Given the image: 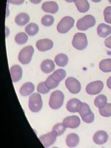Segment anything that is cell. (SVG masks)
Returning <instances> with one entry per match:
<instances>
[{
    "label": "cell",
    "instance_id": "obj_9",
    "mask_svg": "<svg viewBox=\"0 0 111 148\" xmlns=\"http://www.w3.org/2000/svg\"><path fill=\"white\" fill-rule=\"evenodd\" d=\"M104 88V83L102 81L98 80L90 83L86 87V91L90 95H98Z\"/></svg>",
    "mask_w": 111,
    "mask_h": 148
},
{
    "label": "cell",
    "instance_id": "obj_21",
    "mask_svg": "<svg viewBox=\"0 0 111 148\" xmlns=\"http://www.w3.org/2000/svg\"><path fill=\"white\" fill-rule=\"evenodd\" d=\"M30 21L29 15H28L27 13L21 12L16 17L15 22L16 24L19 26H24L28 24V22Z\"/></svg>",
    "mask_w": 111,
    "mask_h": 148
},
{
    "label": "cell",
    "instance_id": "obj_5",
    "mask_svg": "<svg viewBox=\"0 0 111 148\" xmlns=\"http://www.w3.org/2000/svg\"><path fill=\"white\" fill-rule=\"evenodd\" d=\"M96 24L95 18L91 15H86L80 18L77 23V28L80 30L85 31Z\"/></svg>",
    "mask_w": 111,
    "mask_h": 148
},
{
    "label": "cell",
    "instance_id": "obj_2",
    "mask_svg": "<svg viewBox=\"0 0 111 148\" xmlns=\"http://www.w3.org/2000/svg\"><path fill=\"white\" fill-rule=\"evenodd\" d=\"M78 112L80 115L83 122L85 123H91L94 121L95 115L91 112L90 106L86 103L81 102L78 109Z\"/></svg>",
    "mask_w": 111,
    "mask_h": 148
},
{
    "label": "cell",
    "instance_id": "obj_31",
    "mask_svg": "<svg viewBox=\"0 0 111 148\" xmlns=\"http://www.w3.org/2000/svg\"><path fill=\"white\" fill-rule=\"evenodd\" d=\"M45 82V84H46V86H47L49 90H52V89L55 88H56L59 84V83L56 81L52 77L51 75H49Z\"/></svg>",
    "mask_w": 111,
    "mask_h": 148
},
{
    "label": "cell",
    "instance_id": "obj_38",
    "mask_svg": "<svg viewBox=\"0 0 111 148\" xmlns=\"http://www.w3.org/2000/svg\"><path fill=\"white\" fill-rule=\"evenodd\" d=\"M41 1H42V0H30V1L32 3H33V4H38V3H40Z\"/></svg>",
    "mask_w": 111,
    "mask_h": 148
},
{
    "label": "cell",
    "instance_id": "obj_1",
    "mask_svg": "<svg viewBox=\"0 0 111 148\" xmlns=\"http://www.w3.org/2000/svg\"><path fill=\"white\" fill-rule=\"evenodd\" d=\"M64 101V95L63 92L59 90H56L53 92L50 96L49 101V107L54 110L61 108Z\"/></svg>",
    "mask_w": 111,
    "mask_h": 148
},
{
    "label": "cell",
    "instance_id": "obj_18",
    "mask_svg": "<svg viewBox=\"0 0 111 148\" xmlns=\"http://www.w3.org/2000/svg\"><path fill=\"white\" fill-rule=\"evenodd\" d=\"M35 90V86L31 82H27L23 85L19 91L21 95L23 96H27L31 95Z\"/></svg>",
    "mask_w": 111,
    "mask_h": 148
},
{
    "label": "cell",
    "instance_id": "obj_15",
    "mask_svg": "<svg viewBox=\"0 0 111 148\" xmlns=\"http://www.w3.org/2000/svg\"><path fill=\"white\" fill-rule=\"evenodd\" d=\"M43 11L51 14H56L59 10L58 4L54 1H46L42 4Z\"/></svg>",
    "mask_w": 111,
    "mask_h": 148
},
{
    "label": "cell",
    "instance_id": "obj_32",
    "mask_svg": "<svg viewBox=\"0 0 111 148\" xmlns=\"http://www.w3.org/2000/svg\"><path fill=\"white\" fill-rule=\"evenodd\" d=\"M54 18L53 16L45 15L41 18V24L46 27H49L54 24Z\"/></svg>",
    "mask_w": 111,
    "mask_h": 148
},
{
    "label": "cell",
    "instance_id": "obj_25",
    "mask_svg": "<svg viewBox=\"0 0 111 148\" xmlns=\"http://www.w3.org/2000/svg\"><path fill=\"white\" fill-rule=\"evenodd\" d=\"M108 99L104 95H99L96 97L95 99V105L96 108L99 109L103 108V107L107 104Z\"/></svg>",
    "mask_w": 111,
    "mask_h": 148
},
{
    "label": "cell",
    "instance_id": "obj_36",
    "mask_svg": "<svg viewBox=\"0 0 111 148\" xmlns=\"http://www.w3.org/2000/svg\"><path fill=\"white\" fill-rule=\"evenodd\" d=\"M104 45L107 48L111 49V36L105 40Z\"/></svg>",
    "mask_w": 111,
    "mask_h": 148
},
{
    "label": "cell",
    "instance_id": "obj_39",
    "mask_svg": "<svg viewBox=\"0 0 111 148\" xmlns=\"http://www.w3.org/2000/svg\"><path fill=\"white\" fill-rule=\"evenodd\" d=\"M65 1L68 3H73V2H75L76 0H65Z\"/></svg>",
    "mask_w": 111,
    "mask_h": 148
},
{
    "label": "cell",
    "instance_id": "obj_40",
    "mask_svg": "<svg viewBox=\"0 0 111 148\" xmlns=\"http://www.w3.org/2000/svg\"><path fill=\"white\" fill-rule=\"evenodd\" d=\"M91 1L94 3H99V2L101 1L102 0H91Z\"/></svg>",
    "mask_w": 111,
    "mask_h": 148
},
{
    "label": "cell",
    "instance_id": "obj_17",
    "mask_svg": "<svg viewBox=\"0 0 111 148\" xmlns=\"http://www.w3.org/2000/svg\"><path fill=\"white\" fill-rule=\"evenodd\" d=\"M97 34L101 38H106L111 34V27L105 24H100L97 27Z\"/></svg>",
    "mask_w": 111,
    "mask_h": 148
},
{
    "label": "cell",
    "instance_id": "obj_13",
    "mask_svg": "<svg viewBox=\"0 0 111 148\" xmlns=\"http://www.w3.org/2000/svg\"><path fill=\"white\" fill-rule=\"evenodd\" d=\"M92 140L96 145H103L108 141V135L105 131L99 130L95 133Z\"/></svg>",
    "mask_w": 111,
    "mask_h": 148
},
{
    "label": "cell",
    "instance_id": "obj_27",
    "mask_svg": "<svg viewBox=\"0 0 111 148\" xmlns=\"http://www.w3.org/2000/svg\"><path fill=\"white\" fill-rule=\"evenodd\" d=\"M51 75L56 81L60 83V82L66 77V72L62 69H59L54 72V73Z\"/></svg>",
    "mask_w": 111,
    "mask_h": 148
},
{
    "label": "cell",
    "instance_id": "obj_8",
    "mask_svg": "<svg viewBox=\"0 0 111 148\" xmlns=\"http://www.w3.org/2000/svg\"><path fill=\"white\" fill-rule=\"evenodd\" d=\"M65 84H66V86L67 87L69 91L72 94H78L81 90L80 83L75 78H67L66 82H65Z\"/></svg>",
    "mask_w": 111,
    "mask_h": 148
},
{
    "label": "cell",
    "instance_id": "obj_11",
    "mask_svg": "<svg viewBox=\"0 0 111 148\" xmlns=\"http://www.w3.org/2000/svg\"><path fill=\"white\" fill-rule=\"evenodd\" d=\"M62 123L66 128H77L80 125V119L77 115H72L65 118Z\"/></svg>",
    "mask_w": 111,
    "mask_h": 148
},
{
    "label": "cell",
    "instance_id": "obj_37",
    "mask_svg": "<svg viewBox=\"0 0 111 148\" xmlns=\"http://www.w3.org/2000/svg\"><path fill=\"white\" fill-rule=\"evenodd\" d=\"M107 86L110 90H111V77H110L107 80Z\"/></svg>",
    "mask_w": 111,
    "mask_h": 148
},
{
    "label": "cell",
    "instance_id": "obj_7",
    "mask_svg": "<svg viewBox=\"0 0 111 148\" xmlns=\"http://www.w3.org/2000/svg\"><path fill=\"white\" fill-rule=\"evenodd\" d=\"M72 46L78 50L85 49L88 46L86 35L83 33H77L72 40Z\"/></svg>",
    "mask_w": 111,
    "mask_h": 148
},
{
    "label": "cell",
    "instance_id": "obj_24",
    "mask_svg": "<svg viewBox=\"0 0 111 148\" xmlns=\"http://www.w3.org/2000/svg\"><path fill=\"white\" fill-rule=\"evenodd\" d=\"M99 69L104 73L111 72V59H103L100 62Z\"/></svg>",
    "mask_w": 111,
    "mask_h": 148
},
{
    "label": "cell",
    "instance_id": "obj_28",
    "mask_svg": "<svg viewBox=\"0 0 111 148\" xmlns=\"http://www.w3.org/2000/svg\"><path fill=\"white\" fill-rule=\"evenodd\" d=\"M28 41V36L24 32L17 34L15 36L16 43L18 45H24Z\"/></svg>",
    "mask_w": 111,
    "mask_h": 148
},
{
    "label": "cell",
    "instance_id": "obj_16",
    "mask_svg": "<svg viewBox=\"0 0 111 148\" xmlns=\"http://www.w3.org/2000/svg\"><path fill=\"white\" fill-rule=\"evenodd\" d=\"M41 70L45 73H49L54 71L55 69V64L51 59H45L41 62L40 66Z\"/></svg>",
    "mask_w": 111,
    "mask_h": 148
},
{
    "label": "cell",
    "instance_id": "obj_26",
    "mask_svg": "<svg viewBox=\"0 0 111 148\" xmlns=\"http://www.w3.org/2000/svg\"><path fill=\"white\" fill-rule=\"evenodd\" d=\"M25 32L29 36H34L38 34L39 31V27L35 23H30L27 25L25 29Z\"/></svg>",
    "mask_w": 111,
    "mask_h": 148
},
{
    "label": "cell",
    "instance_id": "obj_3",
    "mask_svg": "<svg viewBox=\"0 0 111 148\" xmlns=\"http://www.w3.org/2000/svg\"><path fill=\"white\" fill-rule=\"evenodd\" d=\"M29 107L33 112H38L41 110L43 107V101L40 94L34 93L30 96Z\"/></svg>",
    "mask_w": 111,
    "mask_h": 148
},
{
    "label": "cell",
    "instance_id": "obj_35",
    "mask_svg": "<svg viewBox=\"0 0 111 148\" xmlns=\"http://www.w3.org/2000/svg\"><path fill=\"white\" fill-rule=\"evenodd\" d=\"M25 0H8V3L14 4V5H21L24 3Z\"/></svg>",
    "mask_w": 111,
    "mask_h": 148
},
{
    "label": "cell",
    "instance_id": "obj_19",
    "mask_svg": "<svg viewBox=\"0 0 111 148\" xmlns=\"http://www.w3.org/2000/svg\"><path fill=\"white\" fill-rule=\"evenodd\" d=\"M81 103V101L77 98H72L69 100L66 105V109L68 111L72 113L78 112V108Z\"/></svg>",
    "mask_w": 111,
    "mask_h": 148
},
{
    "label": "cell",
    "instance_id": "obj_6",
    "mask_svg": "<svg viewBox=\"0 0 111 148\" xmlns=\"http://www.w3.org/2000/svg\"><path fill=\"white\" fill-rule=\"evenodd\" d=\"M34 53V49L32 46H27L23 48L18 54V59L19 62L26 65L29 64L32 59V56Z\"/></svg>",
    "mask_w": 111,
    "mask_h": 148
},
{
    "label": "cell",
    "instance_id": "obj_23",
    "mask_svg": "<svg viewBox=\"0 0 111 148\" xmlns=\"http://www.w3.org/2000/svg\"><path fill=\"white\" fill-rule=\"evenodd\" d=\"M54 61L59 67H65L68 64L69 58L66 54L61 53L55 57Z\"/></svg>",
    "mask_w": 111,
    "mask_h": 148
},
{
    "label": "cell",
    "instance_id": "obj_29",
    "mask_svg": "<svg viewBox=\"0 0 111 148\" xmlns=\"http://www.w3.org/2000/svg\"><path fill=\"white\" fill-rule=\"evenodd\" d=\"M99 114L103 117H109L111 116V103L106 104L103 108L99 109Z\"/></svg>",
    "mask_w": 111,
    "mask_h": 148
},
{
    "label": "cell",
    "instance_id": "obj_34",
    "mask_svg": "<svg viewBox=\"0 0 111 148\" xmlns=\"http://www.w3.org/2000/svg\"><path fill=\"white\" fill-rule=\"evenodd\" d=\"M104 16L106 22L111 24V6H108L104 9Z\"/></svg>",
    "mask_w": 111,
    "mask_h": 148
},
{
    "label": "cell",
    "instance_id": "obj_12",
    "mask_svg": "<svg viewBox=\"0 0 111 148\" xmlns=\"http://www.w3.org/2000/svg\"><path fill=\"white\" fill-rule=\"evenodd\" d=\"M36 46L40 51L44 52L53 48V42L49 39H41L37 41Z\"/></svg>",
    "mask_w": 111,
    "mask_h": 148
},
{
    "label": "cell",
    "instance_id": "obj_42",
    "mask_svg": "<svg viewBox=\"0 0 111 148\" xmlns=\"http://www.w3.org/2000/svg\"><path fill=\"white\" fill-rule=\"evenodd\" d=\"M108 1H109V2L110 3V4H111V0H108Z\"/></svg>",
    "mask_w": 111,
    "mask_h": 148
},
{
    "label": "cell",
    "instance_id": "obj_41",
    "mask_svg": "<svg viewBox=\"0 0 111 148\" xmlns=\"http://www.w3.org/2000/svg\"><path fill=\"white\" fill-rule=\"evenodd\" d=\"M6 30H7V33H6V36H8L9 35V33H8V27H6Z\"/></svg>",
    "mask_w": 111,
    "mask_h": 148
},
{
    "label": "cell",
    "instance_id": "obj_33",
    "mask_svg": "<svg viewBox=\"0 0 111 148\" xmlns=\"http://www.w3.org/2000/svg\"><path fill=\"white\" fill-rule=\"evenodd\" d=\"M49 91L50 90L46 86L45 82L40 83L38 86H37V91L40 94H47L49 92Z\"/></svg>",
    "mask_w": 111,
    "mask_h": 148
},
{
    "label": "cell",
    "instance_id": "obj_30",
    "mask_svg": "<svg viewBox=\"0 0 111 148\" xmlns=\"http://www.w3.org/2000/svg\"><path fill=\"white\" fill-rule=\"evenodd\" d=\"M66 128H67L62 123H59L56 124L53 127L52 131L56 133L58 136H59L62 135V134L65 132Z\"/></svg>",
    "mask_w": 111,
    "mask_h": 148
},
{
    "label": "cell",
    "instance_id": "obj_4",
    "mask_svg": "<svg viewBox=\"0 0 111 148\" xmlns=\"http://www.w3.org/2000/svg\"><path fill=\"white\" fill-rule=\"evenodd\" d=\"M75 20L72 17H63L57 25V30L60 34H66L74 25Z\"/></svg>",
    "mask_w": 111,
    "mask_h": 148
},
{
    "label": "cell",
    "instance_id": "obj_22",
    "mask_svg": "<svg viewBox=\"0 0 111 148\" xmlns=\"http://www.w3.org/2000/svg\"><path fill=\"white\" fill-rule=\"evenodd\" d=\"M75 4L80 12H86L90 9V4L88 0H76Z\"/></svg>",
    "mask_w": 111,
    "mask_h": 148
},
{
    "label": "cell",
    "instance_id": "obj_43",
    "mask_svg": "<svg viewBox=\"0 0 111 148\" xmlns=\"http://www.w3.org/2000/svg\"><path fill=\"white\" fill-rule=\"evenodd\" d=\"M52 148H59V147H52Z\"/></svg>",
    "mask_w": 111,
    "mask_h": 148
},
{
    "label": "cell",
    "instance_id": "obj_10",
    "mask_svg": "<svg viewBox=\"0 0 111 148\" xmlns=\"http://www.w3.org/2000/svg\"><path fill=\"white\" fill-rule=\"evenodd\" d=\"M57 136L56 133L52 131L51 132H49L41 136L40 137V140L46 148H48L54 144L56 140Z\"/></svg>",
    "mask_w": 111,
    "mask_h": 148
},
{
    "label": "cell",
    "instance_id": "obj_14",
    "mask_svg": "<svg viewBox=\"0 0 111 148\" xmlns=\"http://www.w3.org/2000/svg\"><path fill=\"white\" fill-rule=\"evenodd\" d=\"M12 80L14 83L19 81L22 77V69L18 65H14L10 69Z\"/></svg>",
    "mask_w": 111,
    "mask_h": 148
},
{
    "label": "cell",
    "instance_id": "obj_20",
    "mask_svg": "<svg viewBox=\"0 0 111 148\" xmlns=\"http://www.w3.org/2000/svg\"><path fill=\"white\" fill-rule=\"evenodd\" d=\"M80 138L75 133H71L66 138V145L69 147L73 148L76 147L79 143Z\"/></svg>",
    "mask_w": 111,
    "mask_h": 148
}]
</instances>
